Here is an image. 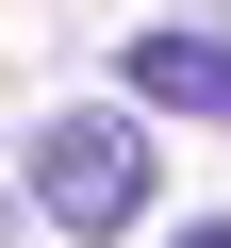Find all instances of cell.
I'll list each match as a JSON object with an SVG mask.
<instances>
[{
	"label": "cell",
	"instance_id": "obj_1",
	"mask_svg": "<svg viewBox=\"0 0 231 248\" xmlns=\"http://www.w3.org/2000/svg\"><path fill=\"white\" fill-rule=\"evenodd\" d=\"M33 215L50 232H132L149 215V99H66L33 133Z\"/></svg>",
	"mask_w": 231,
	"mask_h": 248
},
{
	"label": "cell",
	"instance_id": "obj_2",
	"mask_svg": "<svg viewBox=\"0 0 231 248\" xmlns=\"http://www.w3.org/2000/svg\"><path fill=\"white\" fill-rule=\"evenodd\" d=\"M132 99H149V116H215V133H231V33H132Z\"/></svg>",
	"mask_w": 231,
	"mask_h": 248
},
{
	"label": "cell",
	"instance_id": "obj_3",
	"mask_svg": "<svg viewBox=\"0 0 231 248\" xmlns=\"http://www.w3.org/2000/svg\"><path fill=\"white\" fill-rule=\"evenodd\" d=\"M165 248H231V215H182V232H165Z\"/></svg>",
	"mask_w": 231,
	"mask_h": 248
}]
</instances>
